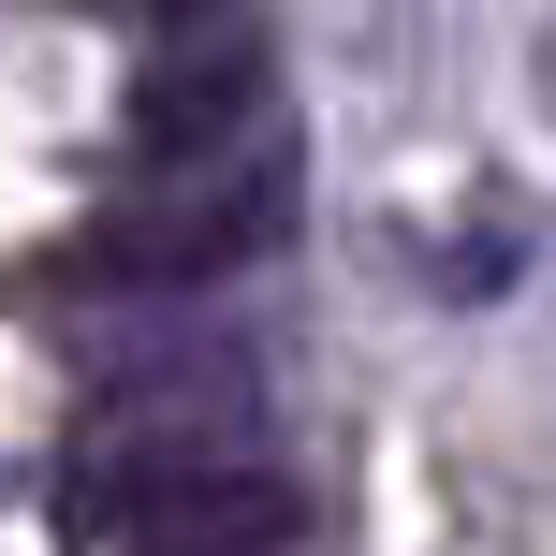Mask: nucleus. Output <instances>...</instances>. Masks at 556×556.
Here are the masks:
<instances>
[{
	"mask_svg": "<svg viewBox=\"0 0 556 556\" xmlns=\"http://www.w3.org/2000/svg\"><path fill=\"white\" fill-rule=\"evenodd\" d=\"M59 528L88 556H293L307 483L278 454L191 440V425H103L59 483Z\"/></svg>",
	"mask_w": 556,
	"mask_h": 556,
	"instance_id": "f257e3e1",
	"label": "nucleus"
},
{
	"mask_svg": "<svg viewBox=\"0 0 556 556\" xmlns=\"http://www.w3.org/2000/svg\"><path fill=\"white\" fill-rule=\"evenodd\" d=\"M278 235H293V147H235V162H191V176H147L132 205H103L88 220V264L117 278V293H205V278L264 264Z\"/></svg>",
	"mask_w": 556,
	"mask_h": 556,
	"instance_id": "f03ea898",
	"label": "nucleus"
},
{
	"mask_svg": "<svg viewBox=\"0 0 556 556\" xmlns=\"http://www.w3.org/2000/svg\"><path fill=\"white\" fill-rule=\"evenodd\" d=\"M278 132V88H264V45L235 29V45H162L132 74V147L162 176H191V162H235V147H264Z\"/></svg>",
	"mask_w": 556,
	"mask_h": 556,
	"instance_id": "7ed1b4c3",
	"label": "nucleus"
}]
</instances>
